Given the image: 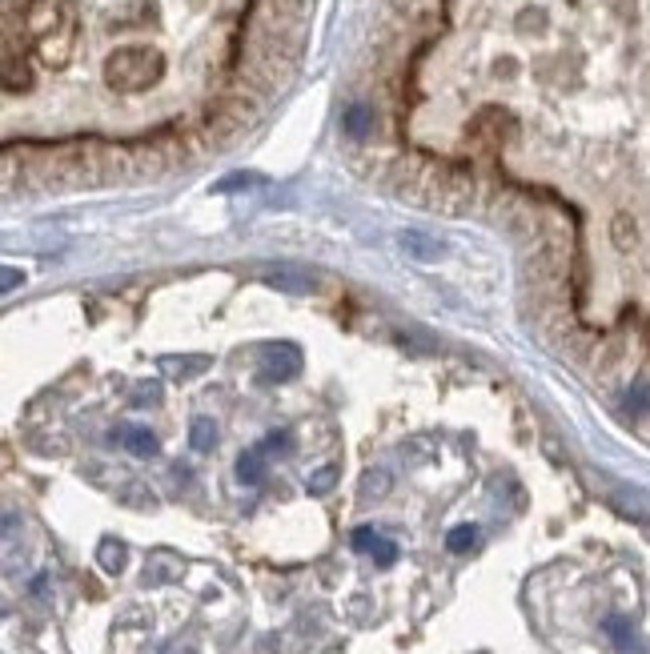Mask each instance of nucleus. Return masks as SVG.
I'll return each mask as SVG.
<instances>
[{
  "label": "nucleus",
  "mask_w": 650,
  "mask_h": 654,
  "mask_svg": "<svg viewBox=\"0 0 650 654\" xmlns=\"http://www.w3.org/2000/svg\"><path fill=\"white\" fill-rule=\"evenodd\" d=\"M161 73H165V61H161V53H149V49H121V53L109 57V65H105L109 85H113V89H125V93L149 89Z\"/></svg>",
  "instance_id": "1"
},
{
  "label": "nucleus",
  "mask_w": 650,
  "mask_h": 654,
  "mask_svg": "<svg viewBox=\"0 0 650 654\" xmlns=\"http://www.w3.org/2000/svg\"><path fill=\"white\" fill-rule=\"evenodd\" d=\"M261 366H265V378L273 382H289L301 374V350L293 342H273L261 350Z\"/></svg>",
  "instance_id": "2"
},
{
  "label": "nucleus",
  "mask_w": 650,
  "mask_h": 654,
  "mask_svg": "<svg viewBox=\"0 0 650 654\" xmlns=\"http://www.w3.org/2000/svg\"><path fill=\"white\" fill-rule=\"evenodd\" d=\"M610 506H614L622 518H630V522H650V494H646V490L618 486V490L610 494Z\"/></svg>",
  "instance_id": "3"
},
{
  "label": "nucleus",
  "mask_w": 650,
  "mask_h": 654,
  "mask_svg": "<svg viewBox=\"0 0 650 654\" xmlns=\"http://www.w3.org/2000/svg\"><path fill=\"white\" fill-rule=\"evenodd\" d=\"M117 438H121V446H125L133 458H157V450H161L157 434H153V430H145V426H121V430H117Z\"/></svg>",
  "instance_id": "4"
},
{
  "label": "nucleus",
  "mask_w": 650,
  "mask_h": 654,
  "mask_svg": "<svg viewBox=\"0 0 650 654\" xmlns=\"http://www.w3.org/2000/svg\"><path fill=\"white\" fill-rule=\"evenodd\" d=\"M265 281L277 285V289H285V293H313V289H317V281H313L309 273L293 269V265H277V269H269Z\"/></svg>",
  "instance_id": "5"
},
{
  "label": "nucleus",
  "mask_w": 650,
  "mask_h": 654,
  "mask_svg": "<svg viewBox=\"0 0 650 654\" xmlns=\"http://www.w3.org/2000/svg\"><path fill=\"white\" fill-rule=\"evenodd\" d=\"M157 370H161V374H169V378H177V382H185V378H197V374H205V370H209V358H205V354L161 358V362H157Z\"/></svg>",
  "instance_id": "6"
},
{
  "label": "nucleus",
  "mask_w": 650,
  "mask_h": 654,
  "mask_svg": "<svg viewBox=\"0 0 650 654\" xmlns=\"http://www.w3.org/2000/svg\"><path fill=\"white\" fill-rule=\"evenodd\" d=\"M342 133L354 137V141H366L374 133V109L370 105H350L346 117H342Z\"/></svg>",
  "instance_id": "7"
},
{
  "label": "nucleus",
  "mask_w": 650,
  "mask_h": 654,
  "mask_svg": "<svg viewBox=\"0 0 650 654\" xmlns=\"http://www.w3.org/2000/svg\"><path fill=\"white\" fill-rule=\"evenodd\" d=\"M402 249H406L410 257H418V261H438V257H442V241H434L430 233H418V229L402 233Z\"/></svg>",
  "instance_id": "8"
},
{
  "label": "nucleus",
  "mask_w": 650,
  "mask_h": 654,
  "mask_svg": "<svg viewBox=\"0 0 650 654\" xmlns=\"http://www.w3.org/2000/svg\"><path fill=\"white\" fill-rule=\"evenodd\" d=\"M261 478H265V450L257 446V450H245V454L237 458V482L257 486Z\"/></svg>",
  "instance_id": "9"
},
{
  "label": "nucleus",
  "mask_w": 650,
  "mask_h": 654,
  "mask_svg": "<svg viewBox=\"0 0 650 654\" xmlns=\"http://www.w3.org/2000/svg\"><path fill=\"white\" fill-rule=\"evenodd\" d=\"M189 446L197 450V454H209L213 446H217V426H213V418H193L189 422Z\"/></svg>",
  "instance_id": "10"
},
{
  "label": "nucleus",
  "mask_w": 650,
  "mask_h": 654,
  "mask_svg": "<svg viewBox=\"0 0 650 654\" xmlns=\"http://www.w3.org/2000/svg\"><path fill=\"white\" fill-rule=\"evenodd\" d=\"M125 558H129V550H125V542H117V538H105V542L97 546V562H101L105 574H121V570H125Z\"/></svg>",
  "instance_id": "11"
},
{
  "label": "nucleus",
  "mask_w": 650,
  "mask_h": 654,
  "mask_svg": "<svg viewBox=\"0 0 650 654\" xmlns=\"http://www.w3.org/2000/svg\"><path fill=\"white\" fill-rule=\"evenodd\" d=\"M602 630L610 634V642H614L622 654H630V650H634V626H630V618H622V614H606Z\"/></svg>",
  "instance_id": "12"
},
{
  "label": "nucleus",
  "mask_w": 650,
  "mask_h": 654,
  "mask_svg": "<svg viewBox=\"0 0 650 654\" xmlns=\"http://www.w3.org/2000/svg\"><path fill=\"white\" fill-rule=\"evenodd\" d=\"M622 406H626V414H634V418L650 414V382H646V378H634L630 390H626V398H622Z\"/></svg>",
  "instance_id": "13"
},
{
  "label": "nucleus",
  "mask_w": 650,
  "mask_h": 654,
  "mask_svg": "<svg viewBox=\"0 0 650 654\" xmlns=\"http://www.w3.org/2000/svg\"><path fill=\"white\" fill-rule=\"evenodd\" d=\"M446 546H450V554H466V550H474V546H478V526H474V522L454 526V530L446 534Z\"/></svg>",
  "instance_id": "14"
},
{
  "label": "nucleus",
  "mask_w": 650,
  "mask_h": 654,
  "mask_svg": "<svg viewBox=\"0 0 650 654\" xmlns=\"http://www.w3.org/2000/svg\"><path fill=\"white\" fill-rule=\"evenodd\" d=\"M338 486V466H321V470H313L309 478H305V490L313 494V498H321V494H330Z\"/></svg>",
  "instance_id": "15"
},
{
  "label": "nucleus",
  "mask_w": 650,
  "mask_h": 654,
  "mask_svg": "<svg viewBox=\"0 0 650 654\" xmlns=\"http://www.w3.org/2000/svg\"><path fill=\"white\" fill-rule=\"evenodd\" d=\"M610 237H614L618 249H630V245L638 241V225L630 221V213H618V217L610 221Z\"/></svg>",
  "instance_id": "16"
},
{
  "label": "nucleus",
  "mask_w": 650,
  "mask_h": 654,
  "mask_svg": "<svg viewBox=\"0 0 650 654\" xmlns=\"http://www.w3.org/2000/svg\"><path fill=\"white\" fill-rule=\"evenodd\" d=\"M386 490H390V474L386 470H370L362 478V498H382Z\"/></svg>",
  "instance_id": "17"
},
{
  "label": "nucleus",
  "mask_w": 650,
  "mask_h": 654,
  "mask_svg": "<svg viewBox=\"0 0 650 654\" xmlns=\"http://www.w3.org/2000/svg\"><path fill=\"white\" fill-rule=\"evenodd\" d=\"M261 450H265V454H289V450H293L289 430H269L265 442H261Z\"/></svg>",
  "instance_id": "18"
},
{
  "label": "nucleus",
  "mask_w": 650,
  "mask_h": 654,
  "mask_svg": "<svg viewBox=\"0 0 650 654\" xmlns=\"http://www.w3.org/2000/svg\"><path fill=\"white\" fill-rule=\"evenodd\" d=\"M370 554H374V562H378V566H394V562H398V546H394L390 538H378Z\"/></svg>",
  "instance_id": "19"
},
{
  "label": "nucleus",
  "mask_w": 650,
  "mask_h": 654,
  "mask_svg": "<svg viewBox=\"0 0 650 654\" xmlns=\"http://www.w3.org/2000/svg\"><path fill=\"white\" fill-rule=\"evenodd\" d=\"M378 538H382V534H378L374 526H358V530H354V550H362V554H370Z\"/></svg>",
  "instance_id": "20"
},
{
  "label": "nucleus",
  "mask_w": 650,
  "mask_h": 654,
  "mask_svg": "<svg viewBox=\"0 0 650 654\" xmlns=\"http://www.w3.org/2000/svg\"><path fill=\"white\" fill-rule=\"evenodd\" d=\"M249 185H257V177H253V173H233V177H225L217 189H221V193H229V189H249Z\"/></svg>",
  "instance_id": "21"
},
{
  "label": "nucleus",
  "mask_w": 650,
  "mask_h": 654,
  "mask_svg": "<svg viewBox=\"0 0 650 654\" xmlns=\"http://www.w3.org/2000/svg\"><path fill=\"white\" fill-rule=\"evenodd\" d=\"M0 285H5V293H13L17 285H25V269H17V265H5V281H0Z\"/></svg>",
  "instance_id": "22"
},
{
  "label": "nucleus",
  "mask_w": 650,
  "mask_h": 654,
  "mask_svg": "<svg viewBox=\"0 0 650 654\" xmlns=\"http://www.w3.org/2000/svg\"><path fill=\"white\" fill-rule=\"evenodd\" d=\"M646 534H650V522H646Z\"/></svg>",
  "instance_id": "23"
}]
</instances>
